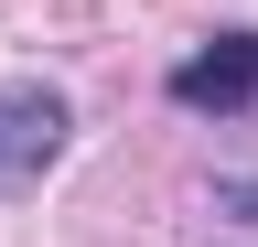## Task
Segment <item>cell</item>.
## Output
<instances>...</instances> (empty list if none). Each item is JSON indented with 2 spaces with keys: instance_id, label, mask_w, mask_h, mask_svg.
<instances>
[{
  "instance_id": "cell-1",
  "label": "cell",
  "mask_w": 258,
  "mask_h": 247,
  "mask_svg": "<svg viewBox=\"0 0 258 247\" xmlns=\"http://www.w3.org/2000/svg\"><path fill=\"white\" fill-rule=\"evenodd\" d=\"M64 140H76V108H64L43 75H11L0 86V204L32 194V183L64 161Z\"/></svg>"
},
{
  "instance_id": "cell-2",
  "label": "cell",
  "mask_w": 258,
  "mask_h": 247,
  "mask_svg": "<svg viewBox=\"0 0 258 247\" xmlns=\"http://www.w3.org/2000/svg\"><path fill=\"white\" fill-rule=\"evenodd\" d=\"M247 97H258V33H215L172 65V108H194V118H237Z\"/></svg>"
}]
</instances>
